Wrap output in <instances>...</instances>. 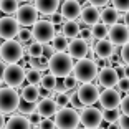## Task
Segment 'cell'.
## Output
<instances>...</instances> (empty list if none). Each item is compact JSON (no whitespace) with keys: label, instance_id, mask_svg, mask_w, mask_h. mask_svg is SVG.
<instances>
[{"label":"cell","instance_id":"34","mask_svg":"<svg viewBox=\"0 0 129 129\" xmlns=\"http://www.w3.org/2000/svg\"><path fill=\"white\" fill-rule=\"evenodd\" d=\"M113 2V8L116 12H122V13H126V12H129V0H111Z\"/></svg>","mask_w":129,"mask_h":129},{"label":"cell","instance_id":"41","mask_svg":"<svg viewBox=\"0 0 129 129\" xmlns=\"http://www.w3.org/2000/svg\"><path fill=\"white\" fill-rule=\"evenodd\" d=\"M48 22L51 23L53 27H58V25H63L64 20H63V17H61L60 13L56 12V13H53V15H50V17H48Z\"/></svg>","mask_w":129,"mask_h":129},{"label":"cell","instance_id":"4","mask_svg":"<svg viewBox=\"0 0 129 129\" xmlns=\"http://www.w3.org/2000/svg\"><path fill=\"white\" fill-rule=\"evenodd\" d=\"M23 58V46L17 40L2 42L0 45V61L7 64H17Z\"/></svg>","mask_w":129,"mask_h":129},{"label":"cell","instance_id":"54","mask_svg":"<svg viewBox=\"0 0 129 129\" xmlns=\"http://www.w3.org/2000/svg\"><path fill=\"white\" fill-rule=\"evenodd\" d=\"M124 78H129V66H124Z\"/></svg>","mask_w":129,"mask_h":129},{"label":"cell","instance_id":"28","mask_svg":"<svg viewBox=\"0 0 129 129\" xmlns=\"http://www.w3.org/2000/svg\"><path fill=\"white\" fill-rule=\"evenodd\" d=\"M56 78H55L53 75H50V73H46V75L42 76V81H40V88H43V89H46V91L53 93L55 86H56Z\"/></svg>","mask_w":129,"mask_h":129},{"label":"cell","instance_id":"44","mask_svg":"<svg viewBox=\"0 0 129 129\" xmlns=\"http://www.w3.org/2000/svg\"><path fill=\"white\" fill-rule=\"evenodd\" d=\"M28 122H30V126H33L35 129H38V124H40V121H42V118H40V116H38L37 113H33V114H30V116H28Z\"/></svg>","mask_w":129,"mask_h":129},{"label":"cell","instance_id":"20","mask_svg":"<svg viewBox=\"0 0 129 129\" xmlns=\"http://www.w3.org/2000/svg\"><path fill=\"white\" fill-rule=\"evenodd\" d=\"M119 20H122V15H119L113 7H104L99 12V22L106 27H113V25L119 23Z\"/></svg>","mask_w":129,"mask_h":129},{"label":"cell","instance_id":"31","mask_svg":"<svg viewBox=\"0 0 129 129\" xmlns=\"http://www.w3.org/2000/svg\"><path fill=\"white\" fill-rule=\"evenodd\" d=\"M101 116H103V121L109 122V124H116L121 113H119V109H103Z\"/></svg>","mask_w":129,"mask_h":129},{"label":"cell","instance_id":"7","mask_svg":"<svg viewBox=\"0 0 129 129\" xmlns=\"http://www.w3.org/2000/svg\"><path fill=\"white\" fill-rule=\"evenodd\" d=\"M99 98V86L98 84H93V83H84L78 88L76 91V99L83 108L88 106H93Z\"/></svg>","mask_w":129,"mask_h":129},{"label":"cell","instance_id":"21","mask_svg":"<svg viewBox=\"0 0 129 129\" xmlns=\"http://www.w3.org/2000/svg\"><path fill=\"white\" fill-rule=\"evenodd\" d=\"M80 18L83 20L84 25H98L99 23V8L98 7H93V5H88V7H83L81 8V15Z\"/></svg>","mask_w":129,"mask_h":129},{"label":"cell","instance_id":"46","mask_svg":"<svg viewBox=\"0 0 129 129\" xmlns=\"http://www.w3.org/2000/svg\"><path fill=\"white\" fill-rule=\"evenodd\" d=\"M118 126H119V129H129V116H119V119H118Z\"/></svg>","mask_w":129,"mask_h":129},{"label":"cell","instance_id":"55","mask_svg":"<svg viewBox=\"0 0 129 129\" xmlns=\"http://www.w3.org/2000/svg\"><path fill=\"white\" fill-rule=\"evenodd\" d=\"M18 2H28V0H18Z\"/></svg>","mask_w":129,"mask_h":129},{"label":"cell","instance_id":"36","mask_svg":"<svg viewBox=\"0 0 129 129\" xmlns=\"http://www.w3.org/2000/svg\"><path fill=\"white\" fill-rule=\"evenodd\" d=\"M55 103H56L58 109H61V108H68L70 94H66V93H63V94H56V96H55Z\"/></svg>","mask_w":129,"mask_h":129},{"label":"cell","instance_id":"8","mask_svg":"<svg viewBox=\"0 0 129 129\" xmlns=\"http://www.w3.org/2000/svg\"><path fill=\"white\" fill-rule=\"evenodd\" d=\"M13 18L17 20V23H18L20 27L28 28V27H33L35 23L38 22V12H37V8H35L33 5L23 4V5H20V7L17 8Z\"/></svg>","mask_w":129,"mask_h":129},{"label":"cell","instance_id":"9","mask_svg":"<svg viewBox=\"0 0 129 129\" xmlns=\"http://www.w3.org/2000/svg\"><path fill=\"white\" fill-rule=\"evenodd\" d=\"M25 81V68L17 64H7L4 71V83L8 88H20Z\"/></svg>","mask_w":129,"mask_h":129},{"label":"cell","instance_id":"43","mask_svg":"<svg viewBox=\"0 0 129 129\" xmlns=\"http://www.w3.org/2000/svg\"><path fill=\"white\" fill-rule=\"evenodd\" d=\"M38 129H55L53 119H42L40 124H38Z\"/></svg>","mask_w":129,"mask_h":129},{"label":"cell","instance_id":"52","mask_svg":"<svg viewBox=\"0 0 129 129\" xmlns=\"http://www.w3.org/2000/svg\"><path fill=\"white\" fill-rule=\"evenodd\" d=\"M5 127V116L4 114H0V129Z\"/></svg>","mask_w":129,"mask_h":129},{"label":"cell","instance_id":"27","mask_svg":"<svg viewBox=\"0 0 129 129\" xmlns=\"http://www.w3.org/2000/svg\"><path fill=\"white\" fill-rule=\"evenodd\" d=\"M108 30H109V28H108L106 25H103V23L94 25V27L91 28L93 40H96V42H99V40H106L108 38Z\"/></svg>","mask_w":129,"mask_h":129},{"label":"cell","instance_id":"22","mask_svg":"<svg viewBox=\"0 0 129 129\" xmlns=\"http://www.w3.org/2000/svg\"><path fill=\"white\" fill-rule=\"evenodd\" d=\"M80 25H78V22L76 20H66V22H63V25H61V35H63L66 40H75V38H78V35H80Z\"/></svg>","mask_w":129,"mask_h":129},{"label":"cell","instance_id":"13","mask_svg":"<svg viewBox=\"0 0 129 129\" xmlns=\"http://www.w3.org/2000/svg\"><path fill=\"white\" fill-rule=\"evenodd\" d=\"M108 37L113 46H122L124 43L129 42V28L124 27L122 23H116L108 30Z\"/></svg>","mask_w":129,"mask_h":129},{"label":"cell","instance_id":"5","mask_svg":"<svg viewBox=\"0 0 129 129\" xmlns=\"http://www.w3.org/2000/svg\"><path fill=\"white\" fill-rule=\"evenodd\" d=\"M20 103V94L17 89L8 86L0 88V114H12L15 113Z\"/></svg>","mask_w":129,"mask_h":129},{"label":"cell","instance_id":"18","mask_svg":"<svg viewBox=\"0 0 129 129\" xmlns=\"http://www.w3.org/2000/svg\"><path fill=\"white\" fill-rule=\"evenodd\" d=\"M93 53H94V56L99 58V60H108V58L114 53V46L109 40H99V42H96L94 46H93Z\"/></svg>","mask_w":129,"mask_h":129},{"label":"cell","instance_id":"16","mask_svg":"<svg viewBox=\"0 0 129 129\" xmlns=\"http://www.w3.org/2000/svg\"><path fill=\"white\" fill-rule=\"evenodd\" d=\"M56 111H58V106L55 103V99H51V98L40 99L37 103V114L42 119H50L51 116L56 114Z\"/></svg>","mask_w":129,"mask_h":129},{"label":"cell","instance_id":"6","mask_svg":"<svg viewBox=\"0 0 129 129\" xmlns=\"http://www.w3.org/2000/svg\"><path fill=\"white\" fill-rule=\"evenodd\" d=\"M55 30H56V27H53L48 20H38L30 31L31 38H35V42L46 45V43H51V40L55 38Z\"/></svg>","mask_w":129,"mask_h":129},{"label":"cell","instance_id":"30","mask_svg":"<svg viewBox=\"0 0 129 129\" xmlns=\"http://www.w3.org/2000/svg\"><path fill=\"white\" fill-rule=\"evenodd\" d=\"M42 73L38 71V70H25V80H27L28 84H33V86H38L40 84V81H42Z\"/></svg>","mask_w":129,"mask_h":129},{"label":"cell","instance_id":"29","mask_svg":"<svg viewBox=\"0 0 129 129\" xmlns=\"http://www.w3.org/2000/svg\"><path fill=\"white\" fill-rule=\"evenodd\" d=\"M30 68L31 70H38V71L43 75V71L48 70V60L45 56H40V58H30Z\"/></svg>","mask_w":129,"mask_h":129},{"label":"cell","instance_id":"42","mask_svg":"<svg viewBox=\"0 0 129 129\" xmlns=\"http://www.w3.org/2000/svg\"><path fill=\"white\" fill-rule=\"evenodd\" d=\"M63 84H64V88H66V91L68 89H75L76 88V80L73 78V75H70V76H66V78H63Z\"/></svg>","mask_w":129,"mask_h":129},{"label":"cell","instance_id":"26","mask_svg":"<svg viewBox=\"0 0 129 129\" xmlns=\"http://www.w3.org/2000/svg\"><path fill=\"white\" fill-rule=\"evenodd\" d=\"M18 7V0H0V12H4L5 15L15 13Z\"/></svg>","mask_w":129,"mask_h":129},{"label":"cell","instance_id":"33","mask_svg":"<svg viewBox=\"0 0 129 129\" xmlns=\"http://www.w3.org/2000/svg\"><path fill=\"white\" fill-rule=\"evenodd\" d=\"M27 53H28V58H40L43 55V45L38 42L30 43L27 48Z\"/></svg>","mask_w":129,"mask_h":129},{"label":"cell","instance_id":"51","mask_svg":"<svg viewBox=\"0 0 129 129\" xmlns=\"http://www.w3.org/2000/svg\"><path fill=\"white\" fill-rule=\"evenodd\" d=\"M122 22H124V23H122V25L129 28V12H126L124 15H122Z\"/></svg>","mask_w":129,"mask_h":129},{"label":"cell","instance_id":"24","mask_svg":"<svg viewBox=\"0 0 129 129\" xmlns=\"http://www.w3.org/2000/svg\"><path fill=\"white\" fill-rule=\"evenodd\" d=\"M20 99L22 101H27V103H38V99H40V96H38V86H33V84L23 86Z\"/></svg>","mask_w":129,"mask_h":129},{"label":"cell","instance_id":"1","mask_svg":"<svg viewBox=\"0 0 129 129\" xmlns=\"http://www.w3.org/2000/svg\"><path fill=\"white\" fill-rule=\"evenodd\" d=\"M98 66L93 60L89 58H83V60H78L75 64H73V78L76 80V83H91L93 80H96V76H98Z\"/></svg>","mask_w":129,"mask_h":129},{"label":"cell","instance_id":"2","mask_svg":"<svg viewBox=\"0 0 129 129\" xmlns=\"http://www.w3.org/2000/svg\"><path fill=\"white\" fill-rule=\"evenodd\" d=\"M48 71L55 78H66L73 71V58L68 53H55L48 58Z\"/></svg>","mask_w":129,"mask_h":129},{"label":"cell","instance_id":"40","mask_svg":"<svg viewBox=\"0 0 129 129\" xmlns=\"http://www.w3.org/2000/svg\"><path fill=\"white\" fill-rule=\"evenodd\" d=\"M116 86H118L119 93H126V94H129V78H121Z\"/></svg>","mask_w":129,"mask_h":129},{"label":"cell","instance_id":"15","mask_svg":"<svg viewBox=\"0 0 129 129\" xmlns=\"http://www.w3.org/2000/svg\"><path fill=\"white\" fill-rule=\"evenodd\" d=\"M60 15L63 17V20H78L81 15V5L78 0H66L64 4H61Z\"/></svg>","mask_w":129,"mask_h":129},{"label":"cell","instance_id":"17","mask_svg":"<svg viewBox=\"0 0 129 129\" xmlns=\"http://www.w3.org/2000/svg\"><path fill=\"white\" fill-rule=\"evenodd\" d=\"M88 51H89V46L86 42H83L81 38H75L68 43V55L75 60H83L86 58Z\"/></svg>","mask_w":129,"mask_h":129},{"label":"cell","instance_id":"37","mask_svg":"<svg viewBox=\"0 0 129 129\" xmlns=\"http://www.w3.org/2000/svg\"><path fill=\"white\" fill-rule=\"evenodd\" d=\"M78 38H81V40H83V42H86V43H88V46H89V43L93 42L91 28H88V27L81 28V30H80V35H78Z\"/></svg>","mask_w":129,"mask_h":129},{"label":"cell","instance_id":"45","mask_svg":"<svg viewBox=\"0 0 129 129\" xmlns=\"http://www.w3.org/2000/svg\"><path fill=\"white\" fill-rule=\"evenodd\" d=\"M53 55H55V50H53V46L50 45V43L43 45V55H42V56H45L46 60H48V58H51Z\"/></svg>","mask_w":129,"mask_h":129},{"label":"cell","instance_id":"56","mask_svg":"<svg viewBox=\"0 0 129 129\" xmlns=\"http://www.w3.org/2000/svg\"><path fill=\"white\" fill-rule=\"evenodd\" d=\"M98 129H106V127H101V126H99V127H98Z\"/></svg>","mask_w":129,"mask_h":129},{"label":"cell","instance_id":"57","mask_svg":"<svg viewBox=\"0 0 129 129\" xmlns=\"http://www.w3.org/2000/svg\"><path fill=\"white\" fill-rule=\"evenodd\" d=\"M64 2H66V0H64Z\"/></svg>","mask_w":129,"mask_h":129},{"label":"cell","instance_id":"47","mask_svg":"<svg viewBox=\"0 0 129 129\" xmlns=\"http://www.w3.org/2000/svg\"><path fill=\"white\" fill-rule=\"evenodd\" d=\"M111 0H88V4L89 5H93V7H98V8H101V7H104L106 4H109Z\"/></svg>","mask_w":129,"mask_h":129},{"label":"cell","instance_id":"35","mask_svg":"<svg viewBox=\"0 0 129 129\" xmlns=\"http://www.w3.org/2000/svg\"><path fill=\"white\" fill-rule=\"evenodd\" d=\"M17 38H18L17 42H18L20 45H22V43H28V42L31 40V31L28 30V28H20V30H18V35H17Z\"/></svg>","mask_w":129,"mask_h":129},{"label":"cell","instance_id":"3","mask_svg":"<svg viewBox=\"0 0 129 129\" xmlns=\"http://www.w3.org/2000/svg\"><path fill=\"white\" fill-rule=\"evenodd\" d=\"M55 127L58 129H78L80 114L75 108H61L55 114Z\"/></svg>","mask_w":129,"mask_h":129},{"label":"cell","instance_id":"10","mask_svg":"<svg viewBox=\"0 0 129 129\" xmlns=\"http://www.w3.org/2000/svg\"><path fill=\"white\" fill-rule=\"evenodd\" d=\"M80 114V122L83 124L84 129H98L103 122V116H101V111L98 108H93V106H88L83 108Z\"/></svg>","mask_w":129,"mask_h":129},{"label":"cell","instance_id":"11","mask_svg":"<svg viewBox=\"0 0 129 129\" xmlns=\"http://www.w3.org/2000/svg\"><path fill=\"white\" fill-rule=\"evenodd\" d=\"M20 25L13 17H0V38L8 42V40H15L18 35Z\"/></svg>","mask_w":129,"mask_h":129},{"label":"cell","instance_id":"14","mask_svg":"<svg viewBox=\"0 0 129 129\" xmlns=\"http://www.w3.org/2000/svg\"><path fill=\"white\" fill-rule=\"evenodd\" d=\"M96 78H98V86H103L104 89L114 88L119 81L118 75H116V70H114L113 66H104V68H101L98 71V76H96Z\"/></svg>","mask_w":129,"mask_h":129},{"label":"cell","instance_id":"32","mask_svg":"<svg viewBox=\"0 0 129 129\" xmlns=\"http://www.w3.org/2000/svg\"><path fill=\"white\" fill-rule=\"evenodd\" d=\"M17 111H20L22 114H27V116H30V114L37 113V103H27V101H22V99H20Z\"/></svg>","mask_w":129,"mask_h":129},{"label":"cell","instance_id":"49","mask_svg":"<svg viewBox=\"0 0 129 129\" xmlns=\"http://www.w3.org/2000/svg\"><path fill=\"white\" fill-rule=\"evenodd\" d=\"M114 70H116V75H118L119 80H121V78H124V66H122V64H119V66H114Z\"/></svg>","mask_w":129,"mask_h":129},{"label":"cell","instance_id":"50","mask_svg":"<svg viewBox=\"0 0 129 129\" xmlns=\"http://www.w3.org/2000/svg\"><path fill=\"white\" fill-rule=\"evenodd\" d=\"M5 66L7 64L4 63V61H0V84H2V81H4V71H5ZM2 88V86H0Z\"/></svg>","mask_w":129,"mask_h":129},{"label":"cell","instance_id":"25","mask_svg":"<svg viewBox=\"0 0 129 129\" xmlns=\"http://www.w3.org/2000/svg\"><path fill=\"white\" fill-rule=\"evenodd\" d=\"M68 40L63 37V35H55V38L51 40L50 45L53 46L55 53H66V50H68Z\"/></svg>","mask_w":129,"mask_h":129},{"label":"cell","instance_id":"53","mask_svg":"<svg viewBox=\"0 0 129 129\" xmlns=\"http://www.w3.org/2000/svg\"><path fill=\"white\" fill-rule=\"evenodd\" d=\"M106 129H119V126H118V122H116V124H109Z\"/></svg>","mask_w":129,"mask_h":129},{"label":"cell","instance_id":"23","mask_svg":"<svg viewBox=\"0 0 129 129\" xmlns=\"http://www.w3.org/2000/svg\"><path fill=\"white\" fill-rule=\"evenodd\" d=\"M4 129H31L30 122L25 116H20V114H15L12 116L8 121H5V127Z\"/></svg>","mask_w":129,"mask_h":129},{"label":"cell","instance_id":"19","mask_svg":"<svg viewBox=\"0 0 129 129\" xmlns=\"http://www.w3.org/2000/svg\"><path fill=\"white\" fill-rule=\"evenodd\" d=\"M35 8L42 15H53L60 8V0H35Z\"/></svg>","mask_w":129,"mask_h":129},{"label":"cell","instance_id":"38","mask_svg":"<svg viewBox=\"0 0 129 129\" xmlns=\"http://www.w3.org/2000/svg\"><path fill=\"white\" fill-rule=\"evenodd\" d=\"M119 58H121V63H124L126 66H129V42L124 43L121 46V53H119Z\"/></svg>","mask_w":129,"mask_h":129},{"label":"cell","instance_id":"39","mask_svg":"<svg viewBox=\"0 0 129 129\" xmlns=\"http://www.w3.org/2000/svg\"><path fill=\"white\" fill-rule=\"evenodd\" d=\"M119 113L122 116H129V94H126L124 98H121L119 103Z\"/></svg>","mask_w":129,"mask_h":129},{"label":"cell","instance_id":"48","mask_svg":"<svg viewBox=\"0 0 129 129\" xmlns=\"http://www.w3.org/2000/svg\"><path fill=\"white\" fill-rule=\"evenodd\" d=\"M53 91L56 93V94H63V93H66V88H64L63 81H56V86H55Z\"/></svg>","mask_w":129,"mask_h":129},{"label":"cell","instance_id":"58","mask_svg":"<svg viewBox=\"0 0 129 129\" xmlns=\"http://www.w3.org/2000/svg\"><path fill=\"white\" fill-rule=\"evenodd\" d=\"M83 129H84V127H83Z\"/></svg>","mask_w":129,"mask_h":129},{"label":"cell","instance_id":"12","mask_svg":"<svg viewBox=\"0 0 129 129\" xmlns=\"http://www.w3.org/2000/svg\"><path fill=\"white\" fill-rule=\"evenodd\" d=\"M99 104H101L103 109H119V103H121V93L118 89H104V91L99 93L98 98Z\"/></svg>","mask_w":129,"mask_h":129}]
</instances>
